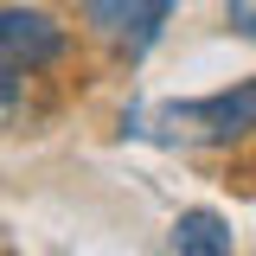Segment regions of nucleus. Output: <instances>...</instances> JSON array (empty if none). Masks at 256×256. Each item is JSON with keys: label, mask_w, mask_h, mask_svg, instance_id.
I'll use <instances>...</instances> for the list:
<instances>
[{"label": "nucleus", "mask_w": 256, "mask_h": 256, "mask_svg": "<svg viewBox=\"0 0 256 256\" xmlns=\"http://www.w3.org/2000/svg\"><path fill=\"white\" fill-rule=\"evenodd\" d=\"M84 13H90V26L109 32L116 45L148 52L160 38V26L173 20V0H84Z\"/></svg>", "instance_id": "nucleus-3"}, {"label": "nucleus", "mask_w": 256, "mask_h": 256, "mask_svg": "<svg viewBox=\"0 0 256 256\" xmlns=\"http://www.w3.org/2000/svg\"><path fill=\"white\" fill-rule=\"evenodd\" d=\"M173 256H230V224L212 205H192L173 218Z\"/></svg>", "instance_id": "nucleus-4"}, {"label": "nucleus", "mask_w": 256, "mask_h": 256, "mask_svg": "<svg viewBox=\"0 0 256 256\" xmlns=\"http://www.w3.org/2000/svg\"><path fill=\"white\" fill-rule=\"evenodd\" d=\"M128 134H148L160 148H224L237 134L256 128V77L237 84V90H218V96H198V102H160L154 116L128 109Z\"/></svg>", "instance_id": "nucleus-1"}, {"label": "nucleus", "mask_w": 256, "mask_h": 256, "mask_svg": "<svg viewBox=\"0 0 256 256\" xmlns=\"http://www.w3.org/2000/svg\"><path fill=\"white\" fill-rule=\"evenodd\" d=\"M64 45H70V32L58 26V13L26 6V0L0 6V102L20 90V77H32L38 64H52Z\"/></svg>", "instance_id": "nucleus-2"}, {"label": "nucleus", "mask_w": 256, "mask_h": 256, "mask_svg": "<svg viewBox=\"0 0 256 256\" xmlns=\"http://www.w3.org/2000/svg\"><path fill=\"white\" fill-rule=\"evenodd\" d=\"M224 20H230L237 38H250V45H256V0H224Z\"/></svg>", "instance_id": "nucleus-5"}]
</instances>
